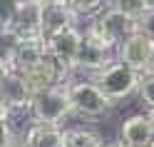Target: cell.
<instances>
[{
	"instance_id": "6da1fadb",
	"label": "cell",
	"mask_w": 154,
	"mask_h": 147,
	"mask_svg": "<svg viewBox=\"0 0 154 147\" xmlns=\"http://www.w3.org/2000/svg\"><path fill=\"white\" fill-rule=\"evenodd\" d=\"M67 92H70V100H72V110L77 117L82 120H90V122H97L102 117H107L112 112L114 102L109 100L104 90L92 80V77H85V80H67Z\"/></svg>"
},
{
	"instance_id": "7a4b0ae2",
	"label": "cell",
	"mask_w": 154,
	"mask_h": 147,
	"mask_svg": "<svg viewBox=\"0 0 154 147\" xmlns=\"http://www.w3.org/2000/svg\"><path fill=\"white\" fill-rule=\"evenodd\" d=\"M90 77L102 87L104 95H107L114 105H119L122 100L132 97L139 90V82H142V72L134 70V67H129L127 62H122L119 57L112 60L107 67H102L100 72L90 75Z\"/></svg>"
},
{
	"instance_id": "3957f363",
	"label": "cell",
	"mask_w": 154,
	"mask_h": 147,
	"mask_svg": "<svg viewBox=\"0 0 154 147\" xmlns=\"http://www.w3.org/2000/svg\"><path fill=\"white\" fill-rule=\"evenodd\" d=\"M30 110H32L35 122H47V125H65L67 117L75 115L67 85H55V87L35 92Z\"/></svg>"
},
{
	"instance_id": "277c9868",
	"label": "cell",
	"mask_w": 154,
	"mask_h": 147,
	"mask_svg": "<svg viewBox=\"0 0 154 147\" xmlns=\"http://www.w3.org/2000/svg\"><path fill=\"white\" fill-rule=\"evenodd\" d=\"M82 40H85V35H82V23H80V25H72V27H65V30L55 33L47 40V50L65 70H70L75 75L77 57H80V50H82Z\"/></svg>"
},
{
	"instance_id": "5b68a950",
	"label": "cell",
	"mask_w": 154,
	"mask_h": 147,
	"mask_svg": "<svg viewBox=\"0 0 154 147\" xmlns=\"http://www.w3.org/2000/svg\"><path fill=\"white\" fill-rule=\"evenodd\" d=\"M119 140L127 147H154V115L134 112L119 125Z\"/></svg>"
},
{
	"instance_id": "8992f818",
	"label": "cell",
	"mask_w": 154,
	"mask_h": 147,
	"mask_svg": "<svg viewBox=\"0 0 154 147\" xmlns=\"http://www.w3.org/2000/svg\"><path fill=\"white\" fill-rule=\"evenodd\" d=\"M117 57L122 62H127L129 67H134V70L147 72L152 57H154V40L149 35H144L142 30H137L117 47Z\"/></svg>"
},
{
	"instance_id": "52a82bcc",
	"label": "cell",
	"mask_w": 154,
	"mask_h": 147,
	"mask_svg": "<svg viewBox=\"0 0 154 147\" xmlns=\"http://www.w3.org/2000/svg\"><path fill=\"white\" fill-rule=\"evenodd\" d=\"M32 125H35V117H32L30 105L3 107V147H10L15 142H25Z\"/></svg>"
},
{
	"instance_id": "ba28073f",
	"label": "cell",
	"mask_w": 154,
	"mask_h": 147,
	"mask_svg": "<svg viewBox=\"0 0 154 147\" xmlns=\"http://www.w3.org/2000/svg\"><path fill=\"white\" fill-rule=\"evenodd\" d=\"M94 20L100 23V27L107 33V37L117 47L127 40L129 35H134V33L139 30V18H132L127 13H119V10H114V8H109V5L104 8Z\"/></svg>"
},
{
	"instance_id": "9c48e42d",
	"label": "cell",
	"mask_w": 154,
	"mask_h": 147,
	"mask_svg": "<svg viewBox=\"0 0 154 147\" xmlns=\"http://www.w3.org/2000/svg\"><path fill=\"white\" fill-rule=\"evenodd\" d=\"M82 20L72 13V8L65 0H47L42 3V35L45 40H50L55 33L65 30V27L80 25Z\"/></svg>"
},
{
	"instance_id": "30bf717a",
	"label": "cell",
	"mask_w": 154,
	"mask_h": 147,
	"mask_svg": "<svg viewBox=\"0 0 154 147\" xmlns=\"http://www.w3.org/2000/svg\"><path fill=\"white\" fill-rule=\"evenodd\" d=\"M85 35V33H82ZM112 60H117V50H109L100 43L85 37L82 40V50H80V57H77V72H87V75H94L100 72L102 67H107Z\"/></svg>"
},
{
	"instance_id": "8fae6325",
	"label": "cell",
	"mask_w": 154,
	"mask_h": 147,
	"mask_svg": "<svg viewBox=\"0 0 154 147\" xmlns=\"http://www.w3.org/2000/svg\"><path fill=\"white\" fill-rule=\"evenodd\" d=\"M0 92H3V107H20L32 102V90L23 72L17 70H5L3 82H0Z\"/></svg>"
},
{
	"instance_id": "7c38bea8",
	"label": "cell",
	"mask_w": 154,
	"mask_h": 147,
	"mask_svg": "<svg viewBox=\"0 0 154 147\" xmlns=\"http://www.w3.org/2000/svg\"><path fill=\"white\" fill-rule=\"evenodd\" d=\"M25 145L27 147H65V127L35 122L32 130L25 137Z\"/></svg>"
},
{
	"instance_id": "4fadbf2b",
	"label": "cell",
	"mask_w": 154,
	"mask_h": 147,
	"mask_svg": "<svg viewBox=\"0 0 154 147\" xmlns=\"http://www.w3.org/2000/svg\"><path fill=\"white\" fill-rule=\"evenodd\" d=\"M104 137L92 127H65V147H100Z\"/></svg>"
},
{
	"instance_id": "5bb4252c",
	"label": "cell",
	"mask_w": 154,
	"mask_h": 147,
	"mask_svg": "<svg viewBox=\"0 0 154 147\" xmlns=\"http://www.w3.org/2000/svg\"><path fill=\"white\" fill-rule=\"evenodd\" d=\"M67 5L72 8V13L80 18V20H92V18H97L104 8H107V0H65Z\"/></svg>"
},
{
	"instance_id": "9a60e30c",
	"label": "cell",
	"mask_w": 154,
	"mask_h": 147,
	"mask_svg": "<svg viewBox=\"0 0 154 147\" xmlns=\"http://www.w3.org/2000/svg\"><path fill=\"white\" fill-rule=\"evenodd\" d=\"M107 5L114 8V10H119V13H127L132 18H142L152 8L149 0H107Z\"/></svg>"
},
{
	"instance_id": "2e32d148",
	"label": "cell",
	"mask_w": 154,
	"mask_h": 147,
	"mask_svg": "<svg viewBox=\"0 0 154 147\" xmlns=\"http://www.w3.org/2000/svg\"><path fill=\"white\" fill-rule=\"evenodd\" d=\"M139 100L149 112H154V72H142V82H139Z\"/></svg>"
},
{
	"instance_id": "e0dca14e",
	"label": "cell",
	"mask_w": 154,
	"mask_h": 147,
	"mask_svg": "<svg viewBox=\"0 0 154 147\" xmlns=\"http://www.w3.org/2000/svg\"><path fill=\"white\" fill-rule=\"evenodd\" d=\"M139 30L154 40V8H149V10L139 18Z\"/></svg>"
},
{
	"instance_id": "ac0fdd59",
	"label": "cell",
	"mask_w": 154,
	"mask_h": 147,
	"mask_svg": "<svg viewBox=\"0 0 154 147\" xmlns=\"http://www.w3.org/2000/svg\"><path fill=\"white\" fill-rule=\"evenodd\" d=\"M100 147H127V145H124L119 137H117V140H102V145H100Z\"/></svg>"
},
{
	"instance_id": "d6986e66",
	"label": "cell",
	"mask_w": 154,
	"mask_h": 147,
	"mask_svg": "<svg viewBox=\"0 0 154 147\" xmlns=\"http://www.w3.org/2000/svg\"><path fill=\"white\" fill-rule=\"evenodd\" d=\"M147 72H154V57H152V62H149V70Z\"/></svg>"
},
{
	"instance_id": "ffe728a7",
	"label": "cell",
	"mask_w": 154,
	"mask_h": 147,
	"mask_svg": "<svg viewBox=\"0 0 154 147\" xmlns=\"http://www.w3.org/2000/svg\"><path fill=\"white\" fill-rule=\"evenodd\" d=\"M10 147H27L25 142H15V145H10Z\"/></svg>"
}]
</instances>
